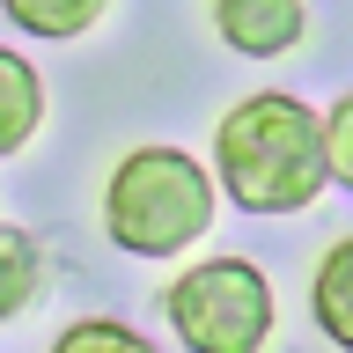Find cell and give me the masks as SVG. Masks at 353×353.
Masks as SVG:
<instances>
[{"label":"cell","instance_id":"cell-1","mask_svg":"<svg viewBox=\"0 0 353 353\" xmlns=\"http://www.w3.org/2000/svg\"><path fill=\"white\" fill-rule=\"evenodd\" d=\"M214 170H221V192L243 214H302L331 184L324 118L302 96H280V88L243 96L214 132Z\"/></svg>","mask_w":353,"mask_h":353},{"label":"cell","instance_id":"cell-2","mask_svg":"<svg viewBox=\"0 0 353 353\" xmlns=\"http://www.w3.org/2000/svg\"><path fill=\"white\" fill-rule=\"evenodd\" d=\"M103 228L132 258L192 250L214 228V176L184 148H132L103 184Z\"/></svg>","mask_w":353,"mask_h":353},{"label":"cell","instance_id":"cell-3","mask_svg":"<svg viewBox=\"0 0 353 353\" xmlns=\"http://www.w3.org/2000/svg\"><path fill=\"white\" fill-rule=\"evenodd\" d=\"M184 353H265L272 339V280L250 258H199L162 294Z\"/></svg>","mask_w":353,"mask_h":353},{"label":"cell","instance_id":"cell-4","mask_svg":"<svg viewBox=\"0 0 353 353\" xmlns=\"http://www.w3.org/2000/svg\"><path fill=\"white\" fill-rule=\"evenodd\" d=\"M302 0H214V30L243 59H280L302 44Z\"/></svg>","mask_w":353,"mask_h":353},{"label":"cell","instance_id":"cell-5","mask_svg":"<svg viewBox=\"0 0 353 353\" xmlns=\"http://www.w3.org/2000/svg\"><path fill=\"white\" fill-rule=\"evenodd\" d=\"M309 316H316V331H324L331 346L353 353V236H339L316 258V280H309Z\"/></svg>","mask_w":353,"mask_h":353},{"label":"cell","instance_id":"cell-6","mask_svg":"<svg viewBox=\"0 0 353 353\" xmlns=\"http://www.w3.org/2000/svg\"><path fill=\"white\" fill-rule=\"evenodd\" d=\"M37 125H44V81H37V66L0 44V154H22Z\"/></svg>","mask_w":353,"mask_h":353},{"label":"cell","instance_id":"cell-7","mask_svg":"<svg viewBox=\"0 0 353 353\" xmlns=\"http://www.w3.org/2000/svg\"><path fill=\"white\" fill-rule=\"evenodd\" d=\"M37 287H44V258H37V243H30V228H8L0 221V324H15L22 309L37 302Z\"/></svg>","mask_w":353,"mask_h":353},{"label":"cell","instance_id":"cell-8","mask_svg":"<svg viewBox=\"0 0 353 353\" xmlns=\"http://www.w3.org/2000/svg\"><path fill=\"white\" fill-rule=\"evenodd\" d=\"M8 15H15V30H30V37H81V30H96V15H103L110 0H0Z\"/></svg>","mask_w":353,"mask_h":353},{"label":"cell","instance_id":"cell-9","mask_svg":"<svg viewBox=\"0 0 353 353\" xmlns=\"http://www.w3.org/2000/svg\"><path fill=\"white\" fill-rule=\"evenodd\" d=\"M52 353H154V346L132 324H118V316H74V324L52 339Z\"/></svg>","mask_w":353,"mask_h":353},{"label":"cell","instance_id":"cell-10","mask_svg":"<svg viewBox=\"0 0 353 353\" xmlns=\"http://www.w3.org/2000/svg\"><path fill=\"white\" fill-rule=\"evenodd\" d=\"M324 154H331V184L353 192V96H339L324 118Z\"/></svg>","mask_w":353,"mask_h":353}]
</instances>
